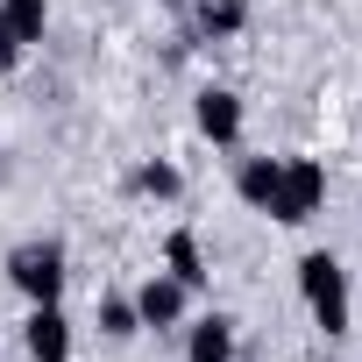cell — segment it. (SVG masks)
Returning a JSON list of instances; mask_svg holds the SVG:
<instances>
[{
  "instance_id": "obj_12",
  "label": "cell",
  "mask_w": 362,
  "mask_h": 362,
  "mask_svg": "<svg viewBox=\"0 0 362 362\" xmlns=\"http://www.w3.org/2000/svg\"><path fill=\"white\" fill-rule=\"evenodd\" d=\"M0 15H8V29H15L22 50H29V43H43V29H50V0H0Z\"/></svg>"
},
{
  "instance_id": "obj_1",
  "label": "cell",
  "mask_w": 362,
  "mask_h": 362,
  "mask_svg": "<svg viewBox=\"0 0 362 362\" xmlns=\"http://www.w3.org/2000/svg\"><path fill=\"white\" fill-rule=\"evenodd\" d=\"M298 298H305V313H313V327H320L327 341L348 334V320H355V291H348V270H341L327 249H305V256H298Z\"/></svg>"
},
{
  "instance_id": "obj_10",
  "label": "cell",
  "mask_w": 362,
  "mask_h": 362,
  "mask_svg": "<svg viewBox=\"0 0 362 362\" xmlns=\"http://www.w3.org/2000/svg\"><path fill=\"white\" fill-rule=\"evenodd\" d=\"M192 22H199V36L228 43V36H242V29H249V0H199Z\"/></svg>"
},
{
  "instance_id": "obj_9",
  "label": "cell",
  "mask_w": 362,
  "mask_h": 362,
  "mask_svg": "<svg viewBox=\"0 0 362 362\" xmlns=\"http://www.w3.org/2000/svg\"><path fill=\"white\" fill-rule=\"evenodd\" d=\"M277 177H284V156H242V163H235V192H242V206L270 214V199H277Z\"/></svg>"
},
{
  "instance_id": "obj_13",
  "label": "cell",
  "mask_w": 362,
  "mask_h": 362,
  "mask_svg": "<svg viewBox=\"0 0 362 362\" xmlns=\"http://www.w3.org/2000/svg\"><path fill=\"white\" fill-rule=\"evenodd\" d=\"M93 320H100V334H107V341H128V334H142V320H135V298H128V291H107Z\"/></svg>"
},
{
  "instance_id": "obj_5",
  "label": "cell",
  "mask_w": 362,
  "mask_h": 362,
  "mask_svg": "<svg viewBox=\"0 0 362 362\" xmlns=\"http://www.w3.org/2000/svg\"><path fill=\"white\" fill-rule=\"evenodd\" d=\"M242 93H228V86H199V100H192V128L214 142V149H235L242 142Z\"/></svg>"
},
{
  "instance_id": "obj_7",
  "label": "cell",
  "mask_w": 362,
  "mask_h": 362,
  "mask_svg": "<svg viewBox=\"0 0 362 362\" xmlns=\"http://www.w3.org/2000/svg\"><path fill=\"white\" fill-rule=\"evenodd\" d=\"M185 362H235V320L228 313H206V320H185Z\"/></svg>"
},
{
  "instance_id": "obj_2",
  "label": "cell",
  "mask_w": 362,
  "mask_h": 362,
  "mask_svg": "<svg viewBox=\"0 0 362 362\" xmlns=\"http://www.w3.org/2000/svg\"><path fill=\"white\" fill-rule=\"evenodd\" d=\"M8 284L29 298V305H64V284H71V256L57 235H36V242H15L8 249Z\"/></svg>"
},
{
  "instance_id": "obj_11",
  "label": "cell",
  "mask_w": 362,
  "mask_h": 362,
  "mask_svg": "<svg viewBox=\"0 0 362 362\" xmlns=\"http://www.w3.org/2000/svg\"><path fill=\"white\" fill-rule=\"evenodd\" d=\"M135 192H142V199H185V170H177L170 156H149V163L135 170Z\"/></svg>"
},
{
  "instance_id": "obj_3",
  "label": "cell",
  "mask_w": 362,
  "mask_h": 362,
  "mask_svg": "<svg viewBox=\"0 0 362 362\" xmlns=\"http://www.w3.org/2000/svg\"><path fill=\"white\" fill-rule=\"evenodd\" d=\"M320 206H327V163H320V156H284V177H277L270 221H277V228H305Z\"/></svg>"
},
{
  "instance_id": "obj_14",
  "label": "cell",
  "mask_w": 362,
  "mask_h": 362,
  "mask_svg": "<svg viewBox=\"0 0 362 362\" xmlns=\"http://www.w3.org/2000/svg\"><path fill=\"white\" fill-rule=\"evenodd\" d=\"M22 64V36L8 29V15H0V71H15Z\"/></svg>"
},
{
  "instance_id": "obj_4",
  "label": "cell",
  "mask_w": 362,
  "mask_h": 362,
  "mask_svg": "<svg viewBox=\"0 0 362 362\" xmlns=\"http://www.w3.org/2000/svg\"><path fill=\"white\" fill-rule=\"evenodd\" d=\"M128 298H135V320H142V327H156V334H177V327H185V313H192V291L177 284L170 270H149Z\"/></svg>"
},
{
  "instance_id": "obj_6",
  "label": "cell",
  "mask_w": 362,
  "mask_h": 362,
  "mask_svg": "<svg viewBox=\"0 0 362 362\" xmlns=\"http://www.w3.org/2000/svg\"><path fill=\"white\" fill-rule=\"evenodd\" d=\"M22 348H29V362H71V320H64V305H29Z\"/></svg>"
},
{
  "instance_id": "obj_8",
  "label": "cell",
  "mask_w": 362,
  "mask_h": 362,
  "mask_svg": "<svg viewBox=\"0 0 362 362\" xmlns=\"http://www.w3.org/2000/svg\"><path fill=\"white\" fill-rule=\"evenodd\" d=\"M163 270L185 284V291H206V249H199L192 228H170V235H163Z\"/></svg>"
}]
</instances>
